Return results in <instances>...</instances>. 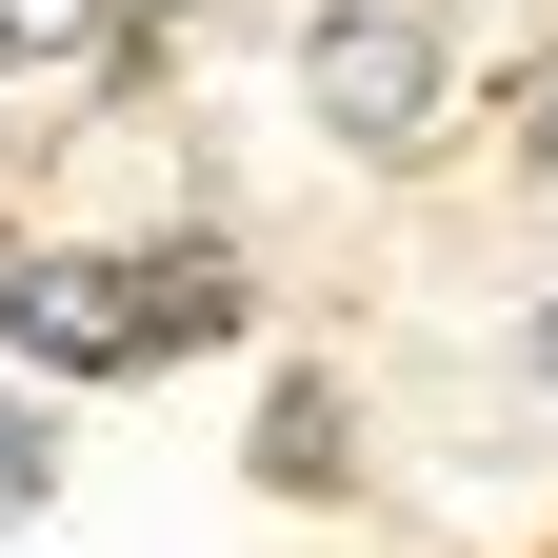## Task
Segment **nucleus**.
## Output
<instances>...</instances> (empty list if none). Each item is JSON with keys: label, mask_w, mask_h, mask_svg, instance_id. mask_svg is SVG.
I'll return each mask as SVG.
<instances>
[{"label": "nucleus", "mask_w": 558, "mask_h": 558, "mask_svg": "<svg viewBox=\"0 0 558 558\" xmlns=\"http://www.w3.org/2000/svg\"><path fill=\"white\" fill-rule=\"evenodd\" d=\"M259 499H339V478H360V399L339 379H259Z\"/></svg>", "instance_id": "20e7f679"}, {"label": "nucleus", "mask_w": 558, "mask_h": 558, "mask_svg": "<svg viewBox=\"0 0 558 558\" xmlns=\"http://www.w3.org/2000/svg\"><path fill=\"white\" fill-rule=\"evenodd\" d=\"M40 499H60V399H40V379H0V538H21Z\"/></svg>", "instance_id": "39448f33"}, {"label": "nucleus", "mask_w": 558, "mask_h": 558, "mask_svg": "<svg viewBox=\"0 0 558 558\" xmlns=\"http://www.w3.org/2000/svg\"><path fill=\"white\" fill-rule=\"evenodd\" d=\"M120 21H199V0H120Z\"/></svg>", "instance_id": "1a4fd4ad"}, {"label": "nucleus", "mask_w": 558, "mask_h": 558, "mask_svg": "<svg viewBox=\"0 0 558 558\" xmlns=\"http://www.w3.org/2000/svg\"><path fill=\"white\" fill-rule=\"evenodd\" d=\"M300 120L339 140V160H439L459 21H439V0H319V21H300Z\"/></svg>", "instance_id": "f257e3e1"}, {"label": "nucleus", "mask_w": 558, "mask_h": 558, "mask_svg": "<svg viewBox=\"0 0 558 558\" xmlns=\"http://www.w3.org/2000/svg\"><path fill=\"white\" fill-rule=\"evenodd\" d=\"M120 40V0H0V60H21V81H40V60H100Z\"/></svg>", "instance_id": "423d86ee"}, {"label": "nucleus", "mask_w": 558, "mask_h": 558, "mask_svg": "<svg viewBox=\"0 0 558 558\" xmlns=\"http://www.w3.org/2000/svg\"><path fill=\"white\" fill-rule=\"evenodd\" d=\"M120 300H140V360H220V339L259 319V300H240V240H140Z\"/></svg>", "instance_id": "7ed1b4c3"}, {"label": "nucleus", "mask_w": 558, "mask_h": 558, "mask_svg": "<svg viewBox=\"0 0 558 558\" xmlns=\"http://www.w3.org/2000/svg\"><path fill=\"white\" fill-rule=\"evenodd\" d=\"M0 360L21 379H140V300L100 240H21L0 259Z\"/></svg>", "instance_id": "f03ea898"}, {"label": "nucleus", "mask_w": 558, "mask_h": 558, "mask_svg": "<svg viewBox=\"0 0 558 558\" xmlns=\"http://www.w3.org/2000/svg\"><path fill=\"white\" fill-rule=\"evenodd\" d=\"M519 160H538V199H558V60H538V100H519Z\"/></svg>", "instance_id": "0eeeda50"}, {"label": "nucleus", "mask_w": 558, "mask_h": 558, "mask_svg": "<svg viewBox=\"0 0 558 558\" xmlns=\"http://www.w3.org/2000/svg\"><path fill=\"white\" fill-rule=\"evenodd\" d=\"M519 379H538V399H558V279H538V319H519Z\"/></svg>", "instance_id": "6e6552de"}]
</instances>
